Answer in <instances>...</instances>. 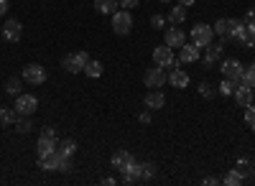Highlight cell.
Instances as JSON below:
<instances>
[{
	"mask_svg": "<svg viewBox=\"0 0 255 186\" xmlns=\"http://www.w3.org/2000/svg\"><path fill=\"white\" fill-rule=\"evenodd\" d=\"M113 31H115L118 36H128V33L133 31V15H130V10L118 8V10L113 13Z\"/></svg>",
	"mask_w": 255,
	"mask_h": 186,
	"instance_id": "cell-1",
	"label": "cell"
},
{
	"mask_svg": "<svg viewBox=\"0 0 255 186\" xmlns=\"http://www.w3.org/2000/svg\"><path fill=\"white\" fill-rule=\"evenodd\" d=\"M87 61H90L87 51H72V54H67V59L61 61V67L67 69L69 74H79V72H84Z\"/></svg>",
	"mask_w": 255,
	"mask_h": 186,
	"instance_id": "cell-2",
	"label": "cell"
},
{
	"mask_svg": "<svg viewBox=\"0 0 255 186\" xmlns=\"http://www.w3.org/2000/svg\"><path fill=\"white\" fill-rule=\"evenodd\" d=\"M189 36H191V44H197L199 49H207L212 44V38H215V31H212L207 23H197V26H191Z\"/></svg>",
	"mask_w": 255,
	"mask_h": 186,
	"instance_id": "cell-3",
	"label": "cell"
},
{
	"mask_svg": "<svg viewBox=\"0 0 255 186\" xmlns=\"http://www.w3.org/2000/svg\"><path fill=\"white\" fill-rule=\"evenodd\" d=\"M153 61H156L158 67H163V69H174V67H179V59L174 56V49H171V46H166V44H161V46L153 49Z\"/></svg>",
	"mask_w": 255,
	"mask_h": 186,
	"instance_id": "cell-4",
	"label": "cell"
},
{
	"mask_svg": "<svg viewBox=\"0 0 255 186\" xmlns=\"http://www.w3.org/2000/svg\"><path fill=\"white\" fill-rule=\"evenodd\" d=\"M168 82V74H166V69L163 67H151L145 74H143V85L148 87V90H161L163 85Z\"/></svg>",
	"mask_w": 255,
	"mask_h": 186,
	"instance_id": "cell-5",
	"label": "cell"
},
{
	"mask_svg": "<svg viewBox=\"0 0 255 186\" xmlns=\"http://www.w3.org/2000/svg\"><path fill=\"white\" fill-rule=\"evenodd\" d=\"M36 148H38V156L41 153H51L59 148V140H56V130L54 128H44V133H41L38 143H36Z\"/></svg>",
	"mask_w": 255,
	"mask_h": 186,
	"instance_id": "cell-6",
	"label": "cell"
},
{
	"mask_svg": "<svg viewBox=\"0 0 255 186\" xmlns=\"http://www.w3.org/2000/svg\"><path fill=\"white\" fill-rule=\"evenodd\" d=\"M220 72H222V77H225V79H232V82H240V77H243L245 67L240 64L238 59H225V61H222V67H220Z\"/></svg>",
	"mask_w": 255,
	"mask_h": 186,
	"instance_id": "cell-7",
	"label": "cell"
},
{
	"mask_svg": "<svg viewBox=\"0 0 255 186\" xmlns=\"http://www.w3.org/2000/svg\"><path fill=\"white\" fill-rule=\"evenodd\" d=\"M0 33H3L5 41H10V44H15V41H20V36H23V26H20V20L15 18H8L3 28H0Z\"/></svg>",
	"mask_w": 255,
	"mask_h": 186,
	"instance_id": "cell-8",
	"label": "cell"
},
{
	"mask_svg": "<svg viewBox=\"0 0 255 186\" xmlns=\"http://www.w3.org/2000/svg\"><path fill=\"white\" fill-rule=\"evenodd\" d=\"M36 107H38V99L33 94H23V92H20L15 97V112L18 115H33Z\"/></svg>",
	"mask_w": 255,
	"mask_h": 186,
	"instance_id": "cell-9",
	"label": "cell"
},
{
	"mask_svg": "<svg viewBox=\"0 0 255 186\" xmlns=\"http://www.w3.org/2000/svg\"><path fill=\"white\" fill-rule=\"evenodd\" d=\"M23 79L28 82V85H44L46 82V69L41 67V64H26L23 67Z\"/></svg>",
	"mask_w": 255,
	"mask_h": 186,
	"instance_id": "cell-10",
	"label": "cell"
},
{
	"mask_svg": "<svg viewBox=\"0 0 255 186\" xmlns=\"http://www.w3.org/2000/svg\"><path fill=\"white\" fill-rule=\"evenodd\" d=\"M163 44L171 46V49H181V46L186 44V33H184L179 26L166 28V31H163Z\"/></svg>",
	"mask_w": 255,
	"mask_h": 186,
	"instance_id": "cell-11",
	"label": "cell"
},
{
	"mask_svg": "<svg viewBox=\"0 0 255 186\" xmlns=\"http://www.w3.org/2000/svg\"><path fill=\"white\" fill-rule=\"evenodd\" d=\"M59 166H61V153L59 151L41 153L38 156V169L41 171H59Z\"/></svg>",
	"mask_w": 255,
	"mask_h": 186,
	"instance_id": "cell-12",
	"label": "cell"
},
{
	"mask_svg": "<svg viewBox=\"0 0 255 186\" xmlns=\"http://www.w3.org/2000/svg\"><path fill=\"white\" fill-rule=\"evenodd\" d=\"M199 51H202V49H199L197 44H184L181 51H179V56H176L179 64H191V61H197V59L202 56Z\"/></svg>",
	"mask_w": 255,
	"mask_h": 186,
	"instance_id": "cell-13",
	"label": "cell"
},
{
	"mask_svg": "<svg viewBox=\"0 0 255 186\" xmlns=\"http://www.w3.org/2000/svg\"><path fill=\"white\" fill-rule=\"evenodd\" d=\"M235 102L240 107H248V105H253V99H255V92H253V87H248V85H238L235 87Z\"/></svg>",
	"mask_w": 255,
	"mask_h": 186,
	"instance_id": "cell-14",
	"label": "cell"
},
{
	"mask_svg": "<svg viewBox=\"0 0 255 186\" xmlns=\"http://www.w3.org/2000/svg\"><path fill=\"white\" fill-rule=\"evenodd\" d=\"M168 85H171V87H176V90H184V87H189V74H186L184 69L174 67L171 72H168Z\"/></svg>",
	"mask_w": 255,
	"mask_h": 186,
	"instance_id": "cell-15",
	"label": "cell"
},
{
	"mask_svg": "<svg viewBox=\"0 0 255 186\" xmlns=\"http://www.w3.org/2000/svg\"><path fill=\"white\" fill-rule=\"evenodd\" d=\"M120 181H123V184H135V181H140V161H133L128 169H123V171H120Z\"/></svg>",
	"mask_w": 255,
	"mask_h": 186,
	"instance_id": "cell-16",
	"label": "cell"
},
{
	"mask_svg": "<svg viewBox=\"0 0 255 186\" xmlns=\"http://www.w3.org/2000/svg\"><path fill=\"white\" fill-rule=\"evenodd\" d=\"M245 38V23L238 18H230V33H227V41H238V44H243Z\"/></svg>",
	"mask_w": 255,
	"mask_h": 186,
	"instance_id": "cell-17",
	"label": "cell"
},
{
	"mask_svg": "<svg viewBox=\"0 0 255 186\" xmlns=\"http://www.w3.org/2000/svg\"><path fill=\"white\" fill-rule=\"evenodd\" d=\"M135 158H133V153H128V151H118V153H113V169L115 171H123V169H128V166H130V163H133Z\"/></svg>",
	"mask_w": 255,
	"mask_h": 186,
	"instance_id": "cell-18",
	"label": "cell"
},
{
	"mask_svg": "<svg viewBox=\"0 0 255 186\" xmlns=\"http://www.w3.org/2000/svg\"><path fill=\"white\" fill-rule=\"evenodd\" d=\"M163 105H166V97H163V92H158V90L145 92V107H148V110H161Z\"/></svg>",
	"mask_w": 255,
	"mask_h": 186,
	"instance_id": "cell-19",
	"label": "cell"
},
{
	"mask_svg": "<svg viewBox=\"0 0 255 186\" xmlns=\"http://www.w3.org/2000/svg\"><path fill=\"white\" fill-rule=\"evenodd\" d=\"M222 51H225L222 44H209V46L204 49V64L209 67V64H215V61H220V59H222Z\"/></svg>",
	"mask_w": 255,
	"mask_h": 186,
	"instance_id": "cell-20",
	"label": "cell"
},
{
	"mask_svg": "<svg viewBox=\"0 0 255 186\" xmlns=\"http://www.w3.org/2000/svg\"><path fill=\"white\" fill-rule=\"evenodd\" d=\"M95 8H97V13H102V15H113V13L120 8V3H118V0H95Z\"/></svg>",
	"mask_w": 255,
	"mask_h": 186,
	"instance_id": "cell-21",
	"label": "cell"
},
{
	"mask_svg": "<svg viewBox=\"0 0 255 186\" xmlns=\"http://www.w3.org/2000/svg\"><path fill=\"white\" fill-rule=\"evenodd\" d=\"M20 92H23V77H10V79L5 82V94L18 97Z\"/></svg>",
	"mask_w": 255,
	"mask_h": 186,
	"instance_id": "cell-22",
	"label": "cell"
},
{
	"mask_svg": "<svg viewBox=\"0 0 255 186\" xmlns=\"http://www.w3.org/2000/svg\"><path fill=\"white\" fill-rule=\"evenodd\" d=\"M186 20V8L179 3V5H174L171 10H168V23H174V26H179V23H184Z\"/></svg>",
	"mask_w": 255,
	"mask_h": 186,
	"instance_id": "cell-23",
	"label": "cell"
},
{
	"mask_svg": "<svg viewBox=\"0 0 255 186\" xmlns=\"http://www.w3.org/2000/svg\"><path fill=\"white\" fill-rule=\"evenodd\" d=\"M59 153L67 156V158H72V156L77 153V140H74V138H64V140L59 143Z\"/></svg>",
	"mask_w": 255,
	"mask_h": 186,
	"instance_id": "cell-24",
	"label": "cell"
},
{
	"mask_svg": "<svg viewBox=\"0 0 255 186\" xmlns=\"http://www.w3.org/2000/svg\"><path fill=\"white\" fill-rule=\"evenodd\" d=\"M102 72H105V69H102V61H95V59H90L87 67H84V74H87L90 79H100Z\"/></svg>",
	"mask_w": 255,
	"mask_h": 186,
	"instance_id": "cell-25",
	"label": "cell"
},
{
	"mask_svg": "<svg viewBox=\"0 0 255 186\" xmlns=\"http://www.w3.org/2000/svg\"><path fill=\"white\" fill-rule=\"evenodd\" d=\"M235 171L243 176V179H250V174H255V166L248 161V158H238V163H235Z\"/></svg>",
	"mask_w": 255,
	"mask_h": 186,
	"instance_id": "cell-26",
	"label": "cell"
},
{
	"mask_svg": "<svg viewBox=\"0 0 255 186\" xmlns=\"http://www.w3.org/2000/svg\"><path fill=\"white\" fill-rule=\"evenodd\" d=\"M18 120V112L15 110H8V107H0V125L8 128V125H15Z\"/></svg>",
	"mask_w": 255,
	"mask_h": 186,
	"instance_id": "cell-27",
	"label": "cell"
},
{
	"mask_svg": "<svg viewBox=\"0 0 255 186\" xmlns=\"http://www.w3.org/2000/svg\"><path fill=\"white\" fill-rule=\"evenodd\" d=\"M212 31H215V36H220L222 41H227V33H230V18H220L215 26H212Z\"/></svg>",
	"mask_w": 255,
	"mask_h": 186,
	"instance_id": "cell-28",
	"label": "cell"
},
{
	"mask_svg": "<svg viewBox=\"0 0 255 186\" xmlns=\"http://www.w3.org/2000/svg\"><path fill=\"white\" fill-rule=\"evenodd\" d=\"M15 130H18L20 135H28V133L33 130V122L28 120V115H18V120H15Z\"/></svg>",
	"mask_w": 255,
	"mask_h": 186,
	"instance_id": "cell-29",
	"label": "cell"
},
{
	"mask_svg": "<svg viewBox=\"0 0 255 186\" xmlns=\"http://www.w3.org/2000/svg\"><path fill=\"white\" fill-rule=\"evenodd\" d=\"M238 85H248V87H253V90H255V64L245 67V72H243V77H240Z\"/></svg>",
	"mask_w": 255,
	"mask_h": 186,
	"instance_id": "cell-30",
	"label": "cell"
},
{
	"mask_svg": "<svg viewBox=\"0 0 255 186\" xmlns=\"http://www.w3.org/2000/svg\"><path fill=\"white\" fill-rule=\"evenodd\" d=\"M199 94H202L204 99H212V97H217L220 92H217V87L212 85V82H207V79H204L202 85H199Z\"/></svg>",
	"mask_w": 255,
	"mask_h": 186,
	"instance_id": "cell-31",
	"label": "cell"
},
{
	"mask_svg": "<svg viewBox=\"0 0 255 186\" xmlns=\"http://www.w3.org/2000/svg\"><path fill=\"white\" fill-rule=\"evenodd\" d=\"M235 87H238V82H232V79H222V82H220V87H217V92H220V94H225V97H230V94H235Z\"/></svg>",
	"mask_w": 255,
	"mask_h": 186,
	"instance_id": "cell-32",
	"label": "cell"
},
{
	"mask_svg": "<svg viewBox=\"0 0 255 186\" xmlns=\"http://www.w3.org/2000/svg\"><path fill=\"white\" fill-rule=\"evenodd\" d=\"M240 46H245V49H253V46H255V23L245 26V38H243Z\"/></svg>",
	"mask_w": 255,
	"mask_h": 186,
	"instance_id": "cell-33",
	"label": "cell"
},
{
	"mask_svg": "<svg viewBox=\"0 0 255 186\" xmlns=\"http://www.w3.org/2000/svg\"><path fill=\"white\" fill-rule=\"evenodd\" d=\"M153 176H156V163L143 161L140 163V179H153Z\"/></svg>",
	"mask_w": 255,
	"mask_h": 186,
	"instance_id": "cell-34",
	"label": "cell"
},
{
	"mask_svg": "<svg viewBox=\"0 0 255 186\" xmlns=\"http://www.w3.org/2000/svg\"><path fill=\"white\" fill-rule=\"evenodd\" d=\"M243 181H245V179H243V176H240L235 169H232L230 174H225V179H222V184H227V186H240Z\"/></svg>",
	"mask_w": 255,
	"mask_h": 186,
	"instance_id": "cell-35",
	"label": "cell"
},
{
	"mask_svg": "<svg viewBox=\"0 0 255 186\" xmlns=\"http://www.w3.org/2000/svg\"><path fill=\"white\" fill-rule=\"evenodd\" d=\"M151 26H153L156 31H166L168 18H166V15H161V13H156V15H151Z\"/></svg>",
	"mask_w": 255,
	"mask_h": 186,
	"instance_id": "cell-36",
	"label": "cell"
},
{
	"mask_svg": "<svg viewBox=\"0 0 255 186\" xmlns=\"http://www.w3.org/2000/svg\"><path fill=\"white\" fill-rule=\"evenodd\" d=\"M245 122L250 125V130L255 133V105H248L245 107Z\"/></svg>",
	"mask_w": 255,
	"mask_h": 186,
	"instance_id": "cell-37",
	"label": "cell"
},
{
	"mask_svg": "<svg viewBox=\"0 0 255 186\" xmlns=\"http://www.w3.org/2000/svg\"><path fill=\"white\" fill-rule=\"evenodd\" d=\"M72 171V158L61 156V166H59V174H69Z\"/></svg>",
	"mask_w": 255,
	"mask_h": 186,
	"instance_id": "cell-38",
	"label": "cell"
},
{
	"mask_svg": "<svg viewBox=\"0 0 255 186\" xmlns=\"http://www.w3.org/2000/svg\"><path fill=\"white\" fill-rule=\"evenodd\" d=\"M118 3H120V8H125V10H133V8H138L140 0H118Z\"/></svg>",
	"mask_w": 255,
	"mask_h": 186,
	"instance_id": "cell-39",
	"label": "cell"
},
{
	"mask_svg": "<svg viewBox=\"0 0 255 186\" xmlns=\"http://www.w3.org/2000/svg\"><path fill=\"white\" fill-rule=\"evenodd\" d=\"M243 23H245V26H250V23H255V8H250V10L245 13V18H243Z\"/></svg>",
	"mask_w": 255,
	"mask_h": 186,
	"instance_id": "cell-40",
	"label": "cell"
},
{
	"mask_svg": "<svg viewBox=\"0 0 255 186\" xmlns=\"http://www.w3.org/2000/svg\"><path fill=\"white\" fill-rule=\"evenodd\" d=\"M138 120L143 122V125H151V120H153V117H151V112H140V117H138Z\"/></svg>",
	"mask_w": 255,
	"mask_h": 186,
	"instance_id": "cell-41",
	"label": "cell"
},
{
	"mask_svg": "<svg viewBox=\"0 0 255 186\" xmlns=\"http://www.w3.org/2000/svg\"><path fill=\"white\" fill-rule=\"evenodd\" d=\"M8 8H10L8 0H0V15H5V13H8Z\"/></svg>",
	"mask_w": 255,
	"mask_h": 186,
	"instance_id": "cell-42",
	"label": "cell"
},
{
	"mask_svg": "<svg viewBox=\"0 0 255 186\" xmlns=\"http://www.w3.org/2000/svg\"><path fill=\"white\" fill-rule=\"evenodd\" d=\"M204 184H207V186H215V184H220V181H217L215 176H207V179H204Z\"/></svg>",
	"mask_w": 255,
	"mask_h": 186,
	"instance_id": "cell-43",
	"label": "cell"
},
{
	"mask_svg": "<svg viewBox=\"0 0 255 186\" xmlns=\"http://www.w3.org/2000/svg\"><path fill=\"white\" fill-rule=\"evenodd\" d=\"M179 3H181L184 8H191V5H194V3H197V0H179Z\"/></svg>",
	"mask_w": 255,
	"mask_h": 186,
	"instance_id": "cell-44",
	"label": "cell"
},
{
	"mask_svg": "<svg viewBox=\"0 0 255 186\" xmlns=\"http://www.w3.org/2000/svg\"><path fill=\"white\" fill-rule=\"evenodd\" d=\"M161 3H168V0H161Z\"/></svg>",
	"mask_w": 255,
	"mask_h": 186,
	"instance_id": "cell-45",
	"label": "cell"
},
{
	"mask_svg": "<svg viewBox=\"0 0 255 186\" xmlns=\"http://www.w3.org/2000/svg\"><path fill=\"white\" fill-rule=\"evenodd\" d=\"M253 166H255V161H253Z\"/></svg>",
	"mask_w": 255,
	"mask_h": 186,
	"instance_id": "cell-46",
	"label": "cell"
}]
</instances>
